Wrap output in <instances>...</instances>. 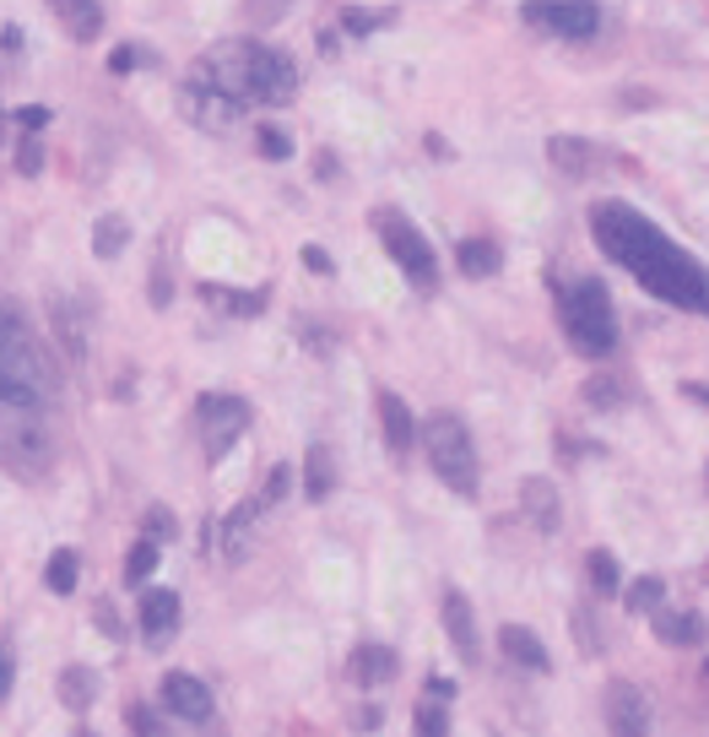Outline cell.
<instances>
[{"instance_id": "ffe728a7", "label": "cell", "mask_w": 709, "mask_h": 737, "mask_svg": "<svg viewBox=\"0 0 709 737\" xmlns=\"http://www.w3.org/2000/svg\"><path fill=\"white\" fill-rule=\"evenodd\" d=\"M498 645H504V656L515 662V667H526V673H548L553 667V656H548V645L526 629V623H504V634H498Z\"/></svg>"}, {"instance_id": "60d3db41", "label": "cell", "mask_w": 709, "mask_h": 737, "mask_svg": "<svg viewBox=\"0 0 709 737\" xmlns=\"http://www.w3.org/2000/svg\"><path fill=\"white\" fill-rule=\"evenodd\" d=\"M11 683H16V656H11V640H0V705L11 700Z\"/></svg>"}, {"instance_id": "6da1fadb", "label": "cell", "mask_w": 709, "mask_h": 737, "mask_svg": "<svg viewBox=\"0 0 709 737\" xmlns=\"http://www.w3.org/2000/svg\"><path fill=\"white\" fill-rule=\"evenodd\" d=\"M590 239L623 272H634V283L645 294H656L661 304H677V309H694V314H709V272L688 250H677L645 212H634L628 201H596L590 206Z\"/></svg>"}, {"instance_id": "836d02e7", "label": "cell", "mask_w": 709, "mask_h": 737, "mask_svg": "<svg viewBox=\"0 0 709 737\" xmlns=\"http://www.w3.org/2000/svg\"><path fill=\"white\" fill-rule=\"evenodd\" d=\"M152 570H157V543H152V537H142V543L131 548V559H125V581H131V586H142Z\"/></svg>"}, {"instance_id": "ee69618b", "label": "cell", "mask_w": 709, "mask_h": 737, "mask_svg": "<svg viewBox=\"0 0 709 737\" xmlns=\"http://www.w3.org/2000/svg\"><path fill=\"white\" fill-rule=\"evenodd\" d=\"M11 120H16V126H22V131H33V136H38V131H44V126H49V109H38V104H27V109H16V115H11Z\"/></svg>"}, {"instance_id": "f6af8a7d", "label": "cell", "mask_w": 709, "mask_h": 737, "mask_svg": "<svg viewBox=\"0 0 709 737\" xmlns=\"http://www.w3.org/2000/svg\"><path fill=\"white\" fill-rule=\"evenodd\" d=\"M303 266H309L314 277H331V255H325L320 245H303Z\"/></svg>"}, {"instance_id": "603a6c76", "label": "cell", "mask_w": 709, "mask_h": 737, "mask_svg": "<svg viewBox=\"0 0 709 737\" xmlns=\"http://www.w3.org/2000/svg\"><path fill=\"white\" fill-rule=\"evenodd\" d=\"M548 163L564 174V179H585L596 168V152L585 136H548Z\"/></svg>"}, {"instance_id": "8fae6325", "label": "cell", "mask_w": 709, "mask_h": 737, "mask_svg": "<svg viewBox=\"0 0 709 737\" xmlns=\"http://www.w3.org/2000/svg\"><path fill=\"white\" fill-rule=\"evenodd\" d=\"M650 694L639 689V683H612L606 689V727H612V737H650Z\"/></svg>"}, {"instance_id": "44dd1931", "label": "cell", "mask_w": 709, "mask_h": 737, "mask_svg": "<svg viewBox=\"0 0 709 737\" xmlns=\"http://www.w3.org/2000/svg\"><path fill=\"white\" fill-rule=\"evenodd\" d=\"M396 651L390 645H358L352 651V683L358 689H380V683H390L396 678Z\"/></svg>"}, {"instance_id": "83f0119b", "label": "cell", "mask_w": 709, "mask_h": 737, "mask_svg": "<svg viewBox=\"0 0 709 737\" xmlns=\"http://www.w3.org/2000/svg\"><path fill=\"white\" fill-rule=\"evenodd\" d=\"M201 298L217 304L223 314H261L266 309V294H239V288H212V283L201 288Z\"/></svg>"}, {"instance_id": "bcb514c9", "label": "cell", "mask_w": 709, "mask_h": 737, "mask_svg": "<svg viewBox=\"0 0 709 737\" xmlns=\"http://www.w3.org/2000/svg\"><path fill=\"white\" fill-rule=\"evenodd\" d=\"M428 694H433V700H449L455 683H449V678H428Z\"/></svg>"}, {"instance_id": "ba28073f", "label": "cell", "mask_w": 709, "mask_h": 737, "mask_svg": "<svg viewBox=\"0 0 709 737\" xmlns=\"http://www.w3.org/2000/svg\"><path fill=\"white\" fill-rule=\"evenodd\" d=\"M195 424H201L206 455L223 461L228 444L250 429V402H244V396H228V391H206V396L195 402Z\"/></svg>"}, {"instance_id": "52a82bcc", "label": "cell", "mask_w": 709, "mask_h": 737, "mask_svg": "<svg viewBox=\"0 0 709 737\" xmlns=\"http://www.w3.org/2000/svg\"><path fill=\"white\" fill-rule=\"evenodd\" d=\"M374 228H380V239H385V250H390V261L407 272V283L412 288H423V294H433L438 288V261H433V245H428L423 234L401 217V212H374Z\"/></svg>"}, {"instance_id": "74e56055", "label": "cell", "mask_w": 709, "mask_h": 737, "mask_svg": "<svg viewBox=\"0 0 709 737\" xmlns=\"http://www.w3.org/2000/svg\"><path fill=\"white\" fill-rule=\"evenodd\" d=\"M16 168H22L27 179H33V174L44 168V142H38L33 131H27V136H22V147H16Z\"/></svg>"}, {"instance_id": "4dcf8cb0", "label": "cell", "mask_w": 709, "mask_h": 737, "mask_svg": "<svg viewBox=\"0 0 709 737\" xmlns=\"http://www.w3.org/2000/svg\"><path fill=\"white\" fill-rule=\"evenodd\" d=\"M44 581H49V591H55V596H71V591H76V554H71V548H60V554L49 559Z\"/></svg>"}, {"instance_id": "8992f818", "label": "cell", "mask_w": 709, "mask_h": 737, "mask_svg": "<svg viewBox=\"0 0 709 737\" xmlns=\"http://www.w3.org/2000/svg\"><path fill=\"white\" fill-rule=\"evenodd\" d=\"M55 461V440L44 424V407L0 402V466L16 477H44Z\"/></svg>"}, {"instance_id": "7dc6e473", "label": "cell", "mask_w": 709, "mask_h": 737, "mask_svg": "<svg viewBox=\"0 0 709 737\" xmlns=\"http://www.w3.org/2000/svg\"><path fill=\"white\" fill-rule=\"evenodd\" d=\"M683 391H688V396H694L699 407H709V385H705V380H694V385H683Z\"/></svg>"}, {"instance_id": "b9f144b4", "label": "cell", "mask_w": 709, "mask_h": 737, "mask_svg": "<svg viewBox=\"0 0 709 737\" xmlns=\"http://www.w3.org/2000/svg\"><path fill=\"white\" fill-rule=\"evenodd\" d=\"M283 11H287V0H250V11H244V16H250L255 27H266V22H277Z\"/></svg>"}, {"instance_id": "9c48e42d", "label": "cell", "mask_w": 709, "mask_h": 737, "mask_svg": "<svg viewBox=\"0 0 709 737\" xmlns=\"http://www.w3.org/2000/svg\"><path fill=\"white\" fill-rule=\"evenodd\" d=\"M179 109H184V120H190V126H201V131H233V126L244 120V104H239V98H228V93H223V87H212V82H184Z\"/></svg>"}, {"instance_id": "e575fe53", "label": "cell", "mask_w": 709, "mask_h": 737, "mask_svg": "<svg viewBox=\"0 0 709 737\" xmlns=\"http://www.w3.org/2000/svg\"><path fill=\"white\" fill-rule=\"evenodd\" d=\"M574 640H579V656H601V651H606V640H601V623H596L585 607L574 613Z\"/></svg>"}, {"instance_id": "f1b7e54d", "label": "cell", "mask_w": 709, "mask_h": 737, "mask_svg": "<svg viewBox=\"0 0 709 737\" xmlns=\"http://www.w3.org/2000/svg\"><path fill=\"white\" fill-rule=\"evenodd\" d=\"M585 575H590V586L601 591V596H617V591H623V575H617V559H612L606 548H596V554L585 559Z\"/></svg>"}, {"instance_id": "d6986e66", "label": "cell", "mask_w": 709, "mask_h": 737, "mask_svg": "<svg viewBox=\"0 0 709 737\" xmlns=\"http://www.w3.org/2000/svg\"><path fill=\"white\" fill-rule=\"evenodd\" d=\"M261 499H244L239 510H228V521H223V559L228 564H239L244 554H250V537H255V521H261Z\"/></svg>"}, {"instance_id": "ab89813d", "label": "cell", "mask_w": 709, "mask_h": 737, "mask_svg": "<svg viewBox=\"0 0 709 737\" xmlns=\"http://www.w3.org/2000/svg\"><path fill=\"white\" fill-rule=\"evenodd\" d=\"M146 537H152V543H163V537H173V515H168L163 504H152V510H146Z\"/></svg>"}, {"instance_id": "f35d334b", "label": "cell", "mask_w": 709, "mask_h": 737, "mask_svg": "<svg viewBox=\"0 0 709 737\" xmlns=\"http://www.w3.org/2000/svg\"><path fill=\"white\" fill-rule=\"evenodd\" d=\"M287 488H292V472H287V466H272V477H266V488H261V504L287 499Z\"/></svg>"}, {"instance_id": "d590c367", "label": "cell", "mask_w": 709, "mask_h": 737, "mask_svg": "<svg viewBox=\"0 0 709 737\" xmlns=\"http://www.w3.org/2000/svg\"><path fill=\"white\" fill-rule=\"evenodd\" d=\"M125 722H131V733H136V737H168L163 716H157L152 705H131V711H125Z\"/></svg>"}, {"instance_id": "2e32d148", "label": "cell", "mask_w": 709, "mask_h": 737, "mask_svg": "<svg viewBox=\"0 0 709 737\" xmlns=\"http://www.w3.org/2000/svg\"><path fill=\"white\" fill-rule=\"evenodd\" d=\"M374 407H380V429H385L390 455H412V444H418V418H412V407H407L396 391H380Z\"/></svg>"}, {"instance_id": "ac0fdd59", "label": "cell", "mask_w": 709, "mask_h": 737, "mask_svg": "<svg viewBox=\"0 0 709 737\" xmlns=\"http://www.w3.org/2000/svg\"><path fill=\"white\" fill-rule=\"evenodd\" d=\"M49 320H55V342H60V353H65L71 364H82V358H87V320H82V309H76L65 294H55L49 298Z\"/></svg>"}, {"instance_id": "4316f807", "label": "cell", "mask_w": 709, "mask_h": 737, "mask_svg": "<svg viewBox=\"0 0 709 737\" xmlns=\"http://www.w3.org/2000/svg\"><path fill=\"white\" fill-rule=\"evenodd\" d=\"M125 245H131V223H125V217H115V212H109V217H98V228H93V250H98L104 261H115Z\"/></svg>"}, {"instance_id": "f907efd6", "label": "cell", "mask_w": 709, "mask_h": 737, "mask_svg": "<svg viewBox=\"0 0 709 737\" xmlns=\"http://www.w3.org/2000/svg\"><path fill=\"white\" fill-rule=\"evenodd\" d=\"M705 575H709V570H705Z\"/></svg>"}, {"instance_id": "1f68e13d", "label": "cell", "mask_w": 709, "mask_h": 737, "mask_svg": "<svg viewBox=\"0 0 709 737\" xmlns=\"http://www.w3.org/2000/svg\"><path fill=\"white\" fill-rule=\"evenodd\" d=\"M661 596H666V586H661L656 575H639V581L628 586L623 602H628V613H656V607H661Z\"/></svg>"}, {"instance_id": "484cf974", "label": "cell", "mask_w": 709, "mask_h": 737, "mask_svg": "<svg viewBox=\"0 0 709 737\" xmlns=\"http://www.w3.org/2000/svg\"><path fill=\"white\" fill-rule=\"evenodd\" d=\"M98 700V673L93 667H65L60 673V705L65 711H87Z\"/></svg>"}, {"instance_id": "7bdbcfd3", "label": "cell", "mask_w": 709, "mask_h": 737, "mask_svg": "<svg viewBox=\"0 0 709 737\" xmlns=\"http://www.w3.org/2000/svg\"><path fill=\"white\" fill-rule=\"evenodd\" d=\"M109 66H115V71H120V76H125V71H136V66H146V49H142V44H120V49H115V60H109Z\"/></svg>"}, {"instance_id": "7a4b0ae2", "label": "cell", "mask_w": 709, "mask_h": 737, "mask_svg": "<svg viewBox=\"0 0 709 737\" xmlns=\"http://www.w3.org/2000/svg\"><path fill=\"white\" fill-rule=\"evenodd\" d=\"M190 82H212L228 98H239L244 109L250 104H292L298 66L287 60L283 49H266L255 38H233V44H217L206 60H195Z\"/></svg>"}, {"instance_id": "cb8c5ba5", "label": "cell", "mask_w": 709, "mask_h": 737, "mask_svg": "<svg viewBox=\"0 0 709 737\" xmlns=\"http://www.w3.org/2000/svg\"><path fill=\"white\" fill-rule=\"evenodd\" d=\"M455 266H460V277H493L504 266V250L493 239H460L455 245Z\"/></svg>"}, {"instance_id": "3957f363", "label": "cell", "mask_w": 709, "mask_h": 737, "mask_svg": "<svg viewBox=\"0 0 709 737\" xmlns=\"http://www.w3.org/2000/svg\"><path fill=\"white\" fill-rule=\"evenodd\" d=\"M55 396V364L38 347V336L16 320L0 314V402H22V407H44Z\"/></svg>"}, {"instance_id": "d6a6232c", "label": "cell", "mask_w": 709, "mask_h": 737, "mask_svg": "<svg viewBox=\"0 0 709 737\" xmlns=\"http://www.w3.org/2000/svg\"><path fill=\"white\" fill-rule=\"evenodd\" d=\"M585 402H590V407H623V380H617V375L585 380Z\"/></svg>"}, {"instance_id": "5b68a950", "label": "cell", "mask_w": 709, "mask_h": 737, "mask_svg": "<svg viewBox=\"0 0 709 737\" xmlns=\"http://www.w3.org/2000/svg\"><path fill=\"white\" fill-rule=\"evenodd\" d=\"M423 450H428V466L438 472L444 488H455L460 499H477V483H482L477 444H471L466 424H460L455 413H433V418H423Z\"/></svg>"}, {"instance_id": "4fadbf2b", "label": "cell", "mask_w": 709, "mask_h": 737, "mask_svg": "<svg viewBox=\"0 0 709 737\" xmlns=\"http://www.w3.org/2000/svg\"><path fill=\"white\" fill-rule=\"evenodd\" d=\"M136 623H142L146 645H168V640H173V629H179V591H168V586L142 591Z\"/></svg>"}, {"instance_id": "d4e9b609", "label": "cell", "mask_w": 709, "mask_h": 737, "mask_svg": "<svg viewBox=\"0 0 709 737\" xmlns=\"http://www.w3.org/2000/svg\"><path fill=\"white\" fill-rule=\"evenodd\" d=\"M331 488H336V461H331L325 444H309V455H303V494L320 504V499H331Z\"/></svg>"}, {"instance_id": "277c9868", "label": "cell", "mask_w": 709, "mask_h": 737, "mask_svg": "<svg viewBox=\"0 0 709 737\" xmlns=\"http://www.w3.org/2000/svg\"><path fill=\"white\" fill-rule=\"evenodd\" d=\"M558 314H564V331H568V342H574V353L606 358L617 347V314H612L606 283L579 277V283L558 288Z\"/></svg>"}, {"instance_id": "30bf717a", "label": "cell", "mask_w": 709, "mask_h": 737, "mask_svg": "<svg viewBox=\"0 0 709 737\" xmlns=\"http://www.w3.org/2000/svg\"><path fill=\"white\" fill-rule=\"evenodd\" d=\"M526 22L548 27L558 38H590L601 27V11H596V0H526Z\"/></svg>"}, {"instance_id": "5bb4252c", "label": "cell", "mask_w": 709, "mask_h": 737, "mask_svg": "<svg viewBox=\"0 0 709 737\" xmlns=\"http://www.w3.org/2000/svg\"><path fill=\"white\" fill-rule=\"evenodd\" d=\"M444 634H449L455 656L466 667H477V656H482V645H477V613H471V602L460 591H444Z\"/></svg>"}, {"instance_id": "9a60e30c", "label": "cell", "mask_w": 709, "mask_h": 737, "mask_svg": "<svg viewBox=\"0 0 709 737\" xmlns=\"http://www.w3.org/2000/svg\"><path fill=\"white\" fill-rule=\"evenodd\" d=\"M520 510H526V521L537 526V532H558L564 526V499H558V488L548 483V477H526L520 483Z\"/></svg>"}, {"instance_id": "7c38bea8", "label": "cell", "mask_w": 709, "mask_h": 737, "mask_svg": "<svg viewBox=\"0 0 709 737\" xmlns=\"http://www.w3.org/2000/svg\"><path fill=\"white\" fill-rule=\"evenodd\" d=\"M163 705H168L179 722H190V727L212 722V689H206L195 673H168V678H163Z\"/></svg>"}, {"instance_id": "7402d4cb", "label": "cell", "mask_w": 709, "mask_h": 737, "mask_svg": "<svg viewBox=\"0 0 709 737\" xmlns=\"http://www.w3.org/2000/svg\"><path fill=\"white\" fill-rule=\"evenodd\" d=\"M55 16L76 44H93L104 33V0H55Z\"/></svg>"}, {"instance_id": "681fc988", "label": "cell", "mask_w": 709, "mask_h": 737, "mask_svg": "<svg viewBox=\"0 0 709 737\" xmlns=\"http://www.w3.org/2000/svg\"><path fill=\"white\" fill-rule=\"evenodd\" d=\"M76 737H93V733H76Z\"/></svg>"}, {"instance_id": "8d00e7d4", "label": "cell", "mask_w": 709, "mask_h": 737, "mask_svg": "<svg viewBox=\"0 0 709 737\" xmlns=\"http://www.w3.org/2000/svg\"><path fill=\"white\" fill-rule=\"evenodd\" d=\"M255 147H261V157H272V163H283V157H292V136H287V131H277V126H266Z\"/></svg>"}, {"instance_id": "e0dca14e", "label": "cell", "mask_w": 709, "mask_h": 737, "mask_svg": "<svg viewBox=\"0 0 709 737\" xmlns=\"http://www.w3.org/2000/svg\"><path fill=\"white\" fill-rule=\"evenodd\" d=\"M650 618H656V640L672 645V651H694V645L705 640V618H699L694 607H666V602H661Z\"/></svg>"}, {"instance_id": "f546056e", "label": "cell", "mask_w": 709, "mask_h": 737, "mask_svg": "<svg viewBox=\"0 0 709 737\" xmlns=\"http://www.w3.org/2000/svg\"><path fill=\"white\" fill-rule=\"evenodd\" d=\"M412 737H449V711H444V700H423V705L412 711Z\"/></svg>"}, {"instance_id": "c3c4849f", "label": "cell", "mask_w": 709, "mask_h": 737, "mask_svg": "<svg viewBox=\"0 0 709 737\" xmlns=\"http://www.w3.org/2000/svg\"><path fill=\"white\" fill-rule=\"evenodd\" d=\"M347 27H352V33H369V27H374V16H363V11H352V16H347Z\"/></svg>"}]
</instances>
